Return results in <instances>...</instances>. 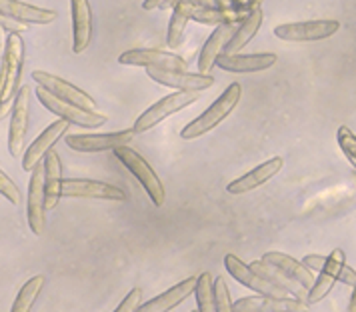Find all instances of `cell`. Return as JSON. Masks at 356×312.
<instances>
[{"instance_id":"1","label":"cell","mask_w":356,"mask_h":312,"mask_svg":"<svg viewBox=\"0 0 356 312\" xmlns=\"http://www.w3.org/2000/svg\"><path fill=\"white\" fill-rule=\"evenodd\" d=\"M24 60V42L18 33L6 34V50L0 68V120L13 113L15 97H17L18 81Z\"/></svg>"},{"instance_id":"2","label":"cell","mask_w":356,"mask_h":312,"mask_svg":"<svg viewBox=\"0 0 356 312\" xmlns=\"http://www.w3.org/2000/svg\"><path fill=\"white\" fill-rule=\"evenodd\" d=\"M241 99H243V86H241V83H232L202 115L196 116L193 122H188L180 131V136L184 140H193V138H198V136L211 132L238 106Z\"/></svg>"},{"instance_id":"3","label":"cell","mask_w":356,"mask_h":312,"mask_svg":"<svg viewBox=\"0 0 356 312\" xmlns=\"http://www.w3.org/2000/svg\"><path fill=\"white\" fill-rule=\"evenodd\" d=\"M114 156L129 168L130 172L134 174V179L140 182V186L145 188V192L150 197L154 206H162L166 200V190L164 184L159 179V174L152 170V166L145 161V156H140L136 150L129 148V145L124 147H116L113 150Z\"/></svg>"},{"instance_id":"4","label":"cell","mask_w":356,"mask_h":312,"mask_svg":"<svg viewBox=\"0 0 356 312\" xmlns=\"http://www.w3.org/2000/svg\"><path fill=\"white\" fill-rule=\"evenodd\" d=\"M34 97H36V100H38L44 108H49L50 113H54L56 116H60L63 120L70 122V124H76V126H81V129H98V126H102V124L108 122V116L106 115L82 110L79 106H74V104H70V102H66V100L58 99V97H54L52 92H49V90L42 88V86H36Z\"/></svg>"},{"instance_id":"5","label":"cell","mask_w":356,"mask_h":312,"mask_svg":"<svg viewBox=\"0 0 356 312\" xmlns=\"http://www.w3.org/2000/svg\"><path fill=\"white\" fill-rule=\"evenodd\" d=\"M196 100H198V92H193V90H177L175 95H168V97H164L159 102H154L150 108H146L145 113L136 118L132 131H134V134L148 132L150 129H154L156 124H161L164 118L172 116L175 113H180L182 108L195 104Z\"/></svg>"},{"instance_id":"6","label":"cell","mask_w":356,"mask_h":312,"mask_svg":"<svg viewBox=\"0 0 356 312\" xmlns=\"http://www.w3.org/2000/svg\"><path fill=\"white\" fill-rule=\"evenodd\" d=\"M340 31L339 20L323 18V20H305V22H289L278 24L275 28V36L286 42H316L326 40Z\"/></svg>"},{"instance_id":"7","label":"cell","mask_w":356,"mask_h":312,"mask_svg":"<svg viewBox=\"0 0 356 312\" xmlns=\"http://www.w3.org/2000/svg\"><path fill=\"white\" fill-rule=\"evenodd\" d=\"M31 100H33V88L29 84L20 86V90L15 97L10 126H8V152L15 158L20 156L24 150V138H26L29 120H31Z\"/></svg>"},{"instance_id":"8","label":"cell","mask_w":356,"mask_h":312,"mask_svg":"<svg viewBox=\"0 0 356 312\" xmlns=\"http://www.w3.org/2000/svg\"><path fill=\"white\" fill-rule=\"evenodd\" d=\"M225 268H227L228 274L236 280V282H241L243 286L254 290V293H259V295L273 296V298H291L292 296L289 290H284V288L276 286L275 282H270V280H266L264 277H260L259 272H254L248 264H244L234 254H227L225 256Z\"/></svg>"},{"instance_id":"9","label":"cell","mask_w":356,"mask_h":312,"mask_svg":"<svg viewBox=\"0 0 356 312\" xmlns=\"http://www.w3.org/2000/svg\"><path fill=\"white\" fill-rule=\"evenodd\" d=\"M33 81L38 86L47 88L49 92H52L54 97L66 100L74 106H79L82 110H88V113H98L97 110V100L92 99L90 95H86L84 90H81L79 86L70 84L65 79L56 76V74H49L44 70H34Z\"/></svg>"},{"instance_id":"10","label":"cell","mask_w":356,"mask_h":312,"mask_svg":"<svg viewBox=\"0 0 356 312\" xmlns=\"http://www.w3.org/2000/svg\"><path fill=\"white\" fill-rule=\"evenodd\" d=\"M146 74L154 83L168 86V88H177V90L202 92V90H209L214 84V76H211V74H202V72L195 74L188 70H164V68L146 66Z\"/></svg>"},{"instance_id":"11","label":"cell","mask_w":356,"mask_h":312,"mask_svg":"<svg viewBox=\"0 0 356 312\" xmlns=\"http://www.w3.org/2000/svg\"><path fill=\"white\" fill-rule=\"evenodd\" d=\"M60 195L65 198H98V200H114V202L127 200V192L122 188L108 182L88 181V179H63Z\"/></svg>"},{"instance_id":"12","label":"cell","mask_w":356,"mask_h":312,"mask_svg":"<svg viewBox=\"0 0 356 312\" xmlns=\"http://www.w3.org/2000/svg\"><path fill=\"white\" fill-rule=\"evenodd\" d=\"M134 131L106 132V134H66V147L76 152H106L116 147L130 145Z\"/></svg>"},{"instance_id":"13","label":"cell","mask_w":356,"mask_h":312,"mask_svg":"<svg viewBox=\"0 0 356 312\" xmlns=\"http://www.w3.org/2000/svg\"><path fill=\"white\" fill-rule=\"evenodd\" d=\"M120 65L154 66L164 70H188V63L175 52H164L159 49H132L118 56Z\"/></svg>"},{"instance_id":"14","label":"cell","mask_w":356,"mask_h":312,"mask_svg":"<svg viewBox=\"0 0 356 312\" xmlns=\"http://www.w3.org/2000/svg\"><path fill=\"white\" fill-rule=\"evenodd\" d=\"M232 311L234 312H302L310 311L305 298H273V296H246L236 302H232Z\"/></svg>"},{"instance_id":"15","label":"cell","mask_w":356,"mask_h":312,"mask_svg":"<svg viewBox=\"0 0 356 312\" xmlns=\"http://www.w3.org/2000/svg\"><path fill=\"white\" fill-rule=\"evenodd\" d=\"M278 63L276 52H252V54H218L216 65L225 72H234V74H248V72H262L268 70Z\"/></svg>"},{"instance_id":"16","label":"cell","mask_w":356,"mask_h":312,"mask_svg":"<svg viewBox=\"0 0 356 312\" xmlns=\"http://www.w3.org/2000/svg\"><path fill=\"white\" fill-rule=\"evenodd\" d=\"M29 227L33 234L40 236L47 229V208H44V163H38L33 168V176L29 182Z\"/></svg>"},{"instance_id":"17","label":"cell","mask_w":356,"mask_h":312,"mask_svg":"<svg viewBox=\"0 0 356 312\" xmlns=\"http://www.w3.org/2000/svg\"><path fill=\"white\" fill-rule=\"evenodd\" d=\"M344 263H346V254H344V250H342V248H334V250L326 256V263H324V266L318 270V272H316L318 277H314L312 286L308 288L307 302L310 304V306H312V304H316V302H321L324 296L332 290V286L339 282L340 268H342V264Z\"/></svg>"},{"instance_id":"18","label":"cell","mask_w":356,"mask_h":312,"mask_svg":"<svg viewBox=\"0 0 356 312\" xmlns=\"http://www.w3.org/2000/svg\"><path fill=\"white\" fill-rule=\"evenodd\" d=\"M282 166H284V161L280 156H275V158L259 165L257 168H252L250 172H246L241 179L228 182L227 192L232 195V197H243V195L250 192V190H257L259 186L266 184L273 176H276L282 170Z\"/></svg>"},{"instance_id":"19","label":"cell","mask_w":356,"mask_h":312,"mask_svg":"<svg viewBox=\"0 0 356 312\" xmlns=\"http://www.w3.org/2000/svg\"><path fill=\"white\" fill-rule=\"evenodd\" d=\"M68 126H70V122H66L63 118H58L56 122H52L50 126H47L33 145L26 148V152L22 156V168L26 172H33L34 166L38 165V163H42V158L47 156V152H49L50 148L54 147V142L60 136H65V132H68Z\"/></svg>"},{"instance_id":"20","label":"cell","mask_w":356,"mask_h":312,"mask_svg":"<svg viewBox=\"0 0 356 312\" xmlns=\"http://www.w3.org/2000/svg\"><path fill=\"white\" fill-rule=\"evenodd\" d=\"M72 8V52L81 54L90 47L95 24H92V10L88 0H70Z\"/></svg>"},{"instance_id":"21","label":"cell","mask_w":356,"mask_h":312,"mask_svg":"<svg viewBox=\"0 0 356 312\" xmlns=\"http://www.w3.org/2000/svg\"><path fill=\"white\" fill-rule=\"evenodd\" d=\"M0 13L8 15L15 20H20L24 24H50L58 18L56 10L40 8V6L26 4L20 0H0Z\"/></svg>"},{"instance_id":"22","label":"cell","mask_w":356,"mask_h":312,"mask_svg":"<svg viewBox=\"0 0 356 312\" xmlns=\"http://www.w3.org/2000/svg\"><path fill=\"white\" fill-rule=\"evenodd\" d=\"M44 163V208L47 213L58 206V200L63 198V165L60 156L50 148L47 156L42 158Z\"/></svg>"},{"instance_id":"23","label":"cell","mask_w":356,"mask_h":312,"mask_svg":"<svg viewBox=\"0 0 356 312\" xmlns=\"http://www.w3.org/2000/svg\"><path fill=\"white\" fill-rule=\"evenodd\" d=\"M195 284L196 277H191V279H184L182 282H178L177 286L168 288L166 293H162L161 296H154L150 298L148 302L140 304V312H164V311H172L177 309L180 302H184L188 296L195 293Z\"/></svg>"},{"instance_id":"24","label":"cell","mask_w":356,"mask_h":312,"mask_svg":"<svg viewBox=\"0 0 356 312\" xmlns=\"http://www.w3.org/2000/svg\"><path fill=\"white\" fill-rule=\"evenodd\" d=\"M234 31H236V24H218L214 28V33L209 36V40L204 42V47L198 54V72L209 74V70L216 65L218 54H222V50L230 40V36L234 34Z\"/></svg>"},{"instance_id":"25","label":"cell","mask_w":356,"mask_h":312,"mask_svg":"<svg viewBox=\"0 0 356 312\" xmlns=\"http://www.w3.org/2000/svg\"><path fill=\"white\" fill-rule=\"evenodd\" d=\"M260 261L276 266L278 270H282L284 274H289L294 282H298L307 290L312 286V282H314V272L308 268L307 264L296 261L291 254H284V252H266Z\"/></svg>"},{"instance_id":"26","label":"cell","mask_w":356,"mask_h":312,"mask_svg":"<svg viewBox=\"0 0 356 312\" xmlns=\"http://www.w3.org/2000/svg\"><path fill=\"white\" fill-rule=\"evenodd\" d=\"M262 22H264V15H262V8H252L246 17L236 24V31L234 34L230 36V40L227 42V47H225V54H234V52H241V50L257 36V33L260 31V26H262Z\"/></svg>"},{"instance_id":"27","label":"cell","mask_w":356,"mask_h":312,"mask_svg":"<svg viewBox=\"0 0 356 312\" xmlns=\"http://www.w3.org/2000/svg\"><path fill=\"white\" fill-rule=\"evenodd\" d=\"M195 8L196 4L193 0H180L172 6V17H170V22H168V34H166L168 49H178L182 44V36H184L188 20L193 18Z\"/></svg>"},{"instance_id":"28","label":"cell","mask_w":356,"mask_h":312,"mask_svg":"<svg viewBox=\"0 0 356 312\" xmlns=\"http://www.w3.org/2000/svg\"><path fill=\"white\" fill-rule=\"evenodd\" d=\"M248 266H250L254 272H259L260 277H264L266 280L275 282L276 286H280V288L289 290L292 296H296V298H305V300H307V295H308L307 288H302L298 282H294L289 274H284L282 270H278V268L273 266V264L264 263V261H254V263H250Z\"/></svg>"},{"instance_id":"29","label":"cell","mask_w":356,"mask_h":312,"mask_svg":"<svg viewBox=\"0 0 356 312\" xmlns=\"http://www.w3.org/2000/svg\"><path fill=\"white\" fill-rule=\"evenodd\" d=\"M248 13L243 10H230V8H211V6H196L193 10V18L198 24H238Z\"/></svg>"},{"instance_id":"30","label":"cell","mask_w":356,"mask_h":312,"mask_svg":"<svg viewBox=\"0 0 356 312\" xmlns=\"http://www.w3.org/2000/svg\"><path fill=\"white\" fill-rule=\"evenodd\" d=\"M44 286V277L38 274V277H33L31 280L24 282V286L20 288V293L17 295V300L13 302V312H29L33 309L34 300L38 298L40 290Z\"/></svg>"},{"instance_id":"31","label":"cell","mask_w":356,"mask_h":312,"mask_svg":"<svg viewBox=\"0 0 356 312\" xmlns=\"http://www.w3.org/2000/svg\"><path fill=\"white\" fill-rule=\"evenodd\" d=\"M196 309L200 312H216L214 306V280L211 272H202L196 277L195 284Z\"/></svg>"},{"instance_id":"32","label":"cell","mask_w":356,"mask_h":312,"mask_svg":"<svg viewBox=\"0 0 356 312\" xmlns=\"http://www.w3.org/2000/svg\"><path fill=\"white\" fill-rule=\"evenodd\" d=\"M196 6H211V8H230V10H243L250 13L252 8H259L262 0H193Z\"/></svg>"},{"instance_id":"33","label":"cell","mask_w":356,"mask_h":312,"mask_svg":"<svg viewBox=\"0 0 356 312\" xmlns=\"http://www.w3.org/2000/svg\"><path fill=\"white\" fill-rule=\"evenodd\" d=\"M337 140L342 154L348 158V163L356 168V134L348 126H340L337 132Z\"/></svg>"},{"instance_id":"34","label":"cell","mask_w":356,"mask_h":312,"mask_svg":"<svg viewBox=\"0 0 356 312\" xmlns=\"http://www.w3.org/2000/svg\"><path fill=\"white\" fill-rule=\"evenodd\" d=\"M214 306L216 312H230L232 311V302L228 295V286L225 282V277H218L214 280Z\"/></svg>"},{"instance_id":"35","label":"cell","mask_w":356,"mask_h":312,"mask_svg":"<svg viewBox=\"0 0 356 312\" xmlns=\"http://www.w3.org/2000/svg\"><path fill=\"white\" fill-rule=\"evenodd\" d=\"M0 195L6 198L8 202H13V204H20V200H22V192H20V188L17 186V182L10 181V176L6 174V172H2L0 170Z\"/></svg>"},{"instance_id":"36","label":"cell","mask_w":356,"mask_h":312,"mask_svg":"<svg viewBox=\"0 0 356 312\" xmlns=\"http://www.w3.org/2000/svg\"><path fill=\"white\" fill-rule=\"evenodd\" d=\"M143 304V288H132L129 296L118 304V309H114L116 312H134L140 309Z\"/></svg>"},{"instance_id":"37","label":"cell","mask_w":356,"mask_h":312,"mask_svg":"<svg viewBox=\"0 0 356 312\" xmlns=\"http://www.w3.org/2000/svg\"><path fill=\"white\" fill-rule=\"evenodd\" d=\"M0 28H2L4 33L22 34L29 31V24H24V22H20V20H15V18H10L8 15L0 13Z\"/></svg>"},{"instance_id":"38","label":"cell","mask_w":356,"mask_h":312,"mask_svg":"<svg viewBox=\"0 0 356 312\" xmlns=\"http://www.w3.org/2000/svg\"><path fill=\"white\" fill-rule=\"evenodd\" d=\"M302 263L307 264L312 272H318L324 266V263H326V256H323V254H307V256L302 258Z\"/></svg>"},{"instance_id":"39","label":"cell","mask_w":356,"mask_h":312,"mask_svg":"<svg viewBox=\"0 0 356 312\" xmlns=\"http://www.w3.org/2000/svg\"><path fill=\"white\" fill-rule=\"evenodd\" d=\"M355 280H356V270H353V268H350L346 263L342 264V268H340V274H339V282L353 286V284H355Z\"/></svg>"},{"instance_id":"40","label":"cell","mask_w":356,"mask_h":312,"mask_svg":"<svg viewBox=\"0 0 356 312\" xmlns=\"http://www.w3.org/2000/svg\"><path fill=\"white\" fill-rule=\"evenodd\" d=\"M6 34L0 28V68H2V58H4V50H6Z\"/></svg>"},{"instance_id":"41","label":"cell","mask_w":356,"mask_h":312,"mask_svg":"<svg viewBox=\"0 0 356 312\" xmlns=\"http://www.w3.org/2000/svg\"><path fill=\"white\" fill-rule=\"evenodd\" d=\"M162 2H164V0H145V2H143V8H145V10H154V8H161Z\"/></svg>"},{"instance_id":"42","label":"cell","mask_w":356,"mask_h":312,"mask_svg":"<svg viewBox=\"0 0 356 312\" xmlns=\"http://www.w3.org/2000/svg\"><path fill=\"white\" fill-rule=\"evenodd\" d=\"M348 311L356 312V280L353 284V296H350V302H348Z\"/></svg>"},{"instance_id":"43","label":"cell","mask_w":356,"mask_h":312,"mask_svg":"<svg viewBox=\"0 0 356 312\" xmlns=\"http://www.w3.org/2000/svg\"><path fill=\"white\" fill-rule=\"evenodd\" d=\"M177 2H180V0H164V2H162L161 8H172V6H175Z\"/></svg>"}]
</instances>
